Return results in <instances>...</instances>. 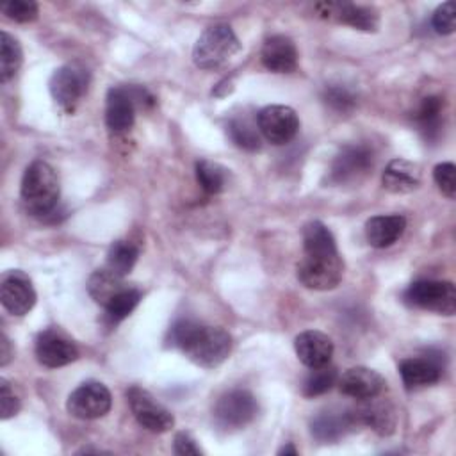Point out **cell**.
Segmentation results:
<instances>
[{"label": "cell", "instance_id": "cell-1", "mask_svg": "<svg viewBox=\"0 0 456 456\" xmlns=\"http://www.w3.org/2000/svg\"><path fill=\"white\" fill-rule=\"evenodd\" d=\"M169 340L180 347L185 356L203 367L214 369L221 365L232 351V337L223 328L205 326L192 319H180L169 330Z\"/></svg>", "mask_w": 456, "mask_h": 456}, {"label": "cell", "instance_id": "cell-2", "mask_svg": "<svg viewBox=\"0 0 456 456\" xmlns=\"http://www.w3.org/2000/svg\"><path fill=\"white\" fill-rule=\"evenodd\" d=\"M20 194L25 208L32 216L39 219L52 216L59 205L61 194L55 169L48 162L34 160L23 173Z\"/></svg>", "mask_w": 456, "mask_h": 456}, {"label": "cell", "instance_id": "cell-3", "mask_svg": "<svg viewBox=\"0 0 456 456\" xmlns=\"http://www.w3.org/2000/svg\"><path fill=\"white\" fill-rule=\"evenodd\" d=\"M297 280L312 290L335 289L344 274V262L337 248L303 249V256L296 267Z\"/></svg>", "mask_w": 456, "mask_h": 456}, {"label": "cell", "instance_id": "cell-4", "mask_svg": "<svg viewBox=\"0 0 456 456\" xmlns=\"http://www.w3.org/2000/svg\"><path fill=\"white\" fill-rule=\"evenodd\" d=\"M240 50L239 37L233 28L224 23L207 27L196 39L192 61L201 69H217L226 64Z\"/></svg>", "mask_w": 456, "mask_h": 456}, {"label": "cell", "instance_id": "cell-5", "mask_svg": "<svg viewBox=\"0 0 456 456\" xmlns=\"http://www.w3.org/2000/svg\"><path fill=\"white\" fill-rule=\"evenodd\" d=\"M404 303L429 310L440 315H452L456 312V289L451 281L419 280L404 290Z\"/></svg>", "mask_w": 456, "mask_h": 456}, {"label": "cell", "instance_id": "cell-6", "mask_svg": "<svg viewBox=\"0 0 456 456\" xmlns=\"http://www.w3.org/2000/svg\"><path fill=\"white\" fill-rule=\"evenodd\" d=\"M112 406V395L109 388L94 379L80 383L66 401V410L82 420L100 419L109 413Z\"/></svg>", "mask_w": 456, "mask_h": 456}, {"label": "cell", "instance_id": "cell-7", "mask_svg": "<svg viewBox=\"0 0 456 456\" xmlns=\"http://www.w3.org/2000/svg\"><path fill=\"white\" fill-rule=\"evenodd\" d=\"M258 411V403L249 390L235 388L219 397L214 408L217 426L224 429H237L249 424Z\"/></svg>", "mask_w": 456, "mask_h": 456}, {"label": "cell", "instance_id": "cell-8", "mask_svg": "<svg viewBox=\"0 0 456 456\" xmlns=\"http://www.w3.org/2000/svg\"><path fill=\"white\" fill-rule=\"evenodd\" d=\"M126 401L135 420L144 429L151 433H166L173 428V413L166 406H162L148 390L134 385L126 390Z\"/></svg>", "mask_w": 456, "mask_h": 456}, {"label": "cell", "instance_id": "cell-9", "mask_svg": "<svg viewBox=\"0 0 456 456\" xmlns=\"http://www.w3.org/2000/svg\"><path fill=\"white\" fill-rule=\"evenodd\" d=\"M89 84L87 69L78 64H64L57 68L48 82L52 98L64 109L73 110L80 98L86 94Z\"/></svg>", "mask_w": 456, "mask_h": 456}, {"label": "cell", "instance_id": "cell-10", "mask_svg": "<svg viewBox=\"0 0 456 456\" xmlns=\"http://www.w3.org/2000/svg\"><path fill=\"white\" fill-rule=\"evenodd\" d=\"M374 164L372 150L365 144H347L333 159L330 167V182L333 183H353L362 180Z\"/></svg>", "mask_w": 456, "mask_h": 456}, {"label": "cell", "instance_id": "cell-11", "mask_svg": "<svg viewBox=\"0 0 456 456\" xmlns=\"http://www.w3.org/2000/svg\"><path fill=\"white\" fill-rule=\"evenodd\" d=\"M260 134L271 144H287L299 130V118L294 109L287 105H267L256 116Z\"/></svg>", "mask_w": 456, "mask_h": 456}, {"label": "cell", "instance_id": "cell-12", "mask_svg": "<svg viewBox=\"0 0 456 456\" xmlns=\"http://www.w3.org/2000/svg\"><path fill=\"white\" fill-rule=\"evenodd\" d=\"M315 11L324 20L344 23L358 30L376 32L379 27V16L372 7L347 2H321L315 5Z\"/></svg>", "mask_w": 456, "mask_h": 456}, {"label": "cell", "instance_id": "cell-13", "mask_svg": "<svg viewBox=\"0 0 456 456\" xmlns=\"http://www.w3.org/2000/svg\"><path fill=\"white\" fill-rule=\"evenodd\" d=\"M0 299L9 314L18 317L28 314L36 305V290L30 278L20 269L5 273L0 285Z\"/></svg>", "mask_w": 456, "mask_h": 456}, {"label": "cell", "instance_id": "cell-14", "mask_svg": "<svg viewBox=\"0 0 456 456\" xmlns=\"http://www.w3.org/2000/svg\"><path fill=\"white\" fill-rule=\"evenodd\" d=\"M442 354L431 353L422 356H410L399 363V374L408 390L435 385L442 378Z\"/></svg>", "mask_w": 456, "mask_h": 456}, {"label": "cell", "instance_id": "cell-15", "mask_svg": "<svg viewBox=\"0 0 456 456\" xmlns=\"http://www.w3.org/2000/svg\"><path fill=\"white\" fill-rule=\"evenodd\" d=\"M77 356V346L55 330H45L36 338V358L45 367L57 369L75 362Z\"/></svg>", "mask_w": 456, "mask_h": 456}, {"label": "cell", "instance_id": "cell-16", "mask_svg": "<svg viewBox=\"0 0 456 456\" xmlns=\"http://www.w3.org/2000/svg\"><path fill=\"white\" fill-rule=\"evenodd\" d=\"M338 390L340 394L363 401L374 395H381V392L385 390V378L369 367H351L347 369L338 379H337Z\"/></svg>", "mask_w": 456, "mask_h": 456}, {"label": "cell", "instance_id": "cell-17", "mask_svg": "<svg viewBox=\"0 0 456 456\" xmlns=\"http://www.w3.org/2000/svg\"><path fill=\"white\" fill-rule=\"evenodd\" d=\"M294 349L303 365L315 369L330 363L333 356V340L319 330H306L296 337Z\"/></svg>", "mask_w": 456, "mask_h": 456}, {"label": "cell", "instance_id": "cell-18", "mask_svg": "<svg viewBox=\"0 0 456 456\" xmlns=\"http://www.w3.org/2000/svg\"><path fill=\"white\" fill-rule=\"evenodd\" d=\"M354 419L358 422V426H369L372 428L378 435H392L397 424V417H395V410L394 406L381 399L379 395L363 399L362 404L358 408L353 410Z\"/></svg>", "mask_w": 456, "mask_h": 456}, {"label": "cell", "instance_id": "cell-19", "mask_svg": "<svg viewBox=\"0 0 456 456\" xmlns=\"http://www.w3.org/2000/svg\"><path fill=\"white\" fill-rule=\"evenodd\" d=\"M105 121L112 132H125L134 125L135 100L130 87H110L105 98Z\"/></svg>", "mask_w": 456, "mask_h": 456}, {"label": "cell", "instance_id": "cell-20", "mask_svg": "<svg viewBox=\"0 0 456 456\" xmlns=\"http://www.w3.org/2000/svg\"><path fill=\"white\" fill-rule=\"evenodd\" d=\"M358 426L353 410H326L310 422V431L319 442H335Z\"/></svg>", "mask_w": 456, "mask_h": 456}, {"label": "cell", "instance_id": "cell-21", "mask_svg": "<svg viewBox=\"0 0 456 456\" xmlns=\"http://www.w3.org/2000/svg\"><path fill=\"white\" fill-rule=\"evenodd\" d=\"M262 64L273 73H290L297 66V50L290 37L271 36L260 52Z\"/></svg>", "mask_w": 456, "mask_h": 456}, {"label": "cell", "instance_id": "cell-22", "mask_svg": "<svg viewBox=\"0 0 456 456\" xmlns=\"http://www.w3.org/2000/svg\"><path fill=\"white\" fill-rule=\"evenodd\" d=\"M381 183L394 194L413 192L420 185V167L406 159H394L383 171Z\"/></svg>", "mask_w": 456, "mask_h": 456}, {"label": "cell", "instance_id": "cell-23", "mask_svg": "<svg viewBox=\"0 0 456 456\" xmlns=\"http://www.w3.org/2000/svg\"><path fill=\"white\" fill-rule=\"evenodd\" d=\"M406 219L401 214L374 216L365 223V237L374 248L392 246L404 232Z\"/></svg>", "mask_w": 456, "mask_h": 456}, {"label": "cell", "instance_id": "cell-24", "mask_svg": "<svg viewBox=\"0 0 456 456\" xmlns=\"http://www.w3.org/2000/svg\"><path fill=\"white\" fill-rule=\"evenodd\" d=\"M123 289H126L123 276L116 274L114 271H110L109 267H100L96 269L89 280H87V292L89 296L102 305L103 308L110 303L112 297H116Z\"/></svg>", "mask_w": 456, "mask_h": 456}, {"label": "cell", "instance_id": "cell-25", "mask_svg": "<svg viewBox=\"0 0 456 456\" xmlns=\"http://www.w3.org/2000/svg\"><path fill=\"white\" fill-rule=\"evenodd\" d=\"M139 256V249L134 242L130 240H116L110 244L109 251H107V262L105 267H109L110 271H114L119 276H126Z\"/></svg>", "mask_w": 456, "mask_h": 456}, {"label": "cell", "instance_id": "cell-26", "mask_svg": "<svg viewBox=\"0 0 456 456\" xmlns=\"http://www.w3.org/2000/svg\"><path fill=\"white\" fill-rule=\"evenodd\" d=\"M21 61H23V52L18 39L4 30L0 34V80L2 82L11 80L20 69Z\"/></svg>", "mask_w": 456, "mask_h": 456}, {"label": "cell", "instance_id": "cell-27", "mask_svg": "<svg viewBox=\"0 0 456 456\" xmlns=\"http://www.w3.org/2000/svg\"><path fill=\"white\" fill-rule=\"evenodd\" d=\"M258 125L253 123L249 118H233L228 123V135L230 139L246 151H255L260 148V130Z\"/></svg>", "mask_w": 456, "mask_h": 456}, {"label": "cell", "instance_id": "cell-28", "mask_svg": "<svg viewBox=\"0 0 456 456\" xmlns=\"http://www.w3.org/2000/svg\"><path fill=\"white\" fill-rule=\"evenodd\" d=\"M141 301V290L126 287L123 289L116 297L110 299V303L105 306V321L114 326L119 321H123L125 317H128L134 308L139 305Z\"/></svg>", "mask_w": 456, "mask_h": 456}, {"label": "cell", "instance_id": "cell-29", "mask_svg": "<svg viewBox=\"0 0 456 456\" xmlns=\"http://www.w3.org/2000/svg\"><path fill=\"white\" fill-rule=\"evenodd\" d=\"M338 374L337 369L331 367L330 363L322 365V367H315L308 372V376L303 381L301 392L305 397H315V395H322L328 390L333 388V385H337Z\"/></svg>", "mask_w": 456, "mask_h": 456}, {"label": "cell", "instance_id": "cell-30", "mask_svg": "<svg viewBox=\"0 0 456 456\" xmlns=\"http://www.w3.org/2000/svg\"><path fill=\"white\" fill-rule=\"evenodd\" d=\"M196 180L205 192L217 194L226 185V169L210 160H198L196 162Z\"/></svg>", "mask_w": 456, "mask_h": 456}, {"label": "cell", "instance_id": "cell-31", "mask_svg": "<svg viewBox=\"0 0 456 456\" xmlns=\"http://www.w3.org/2000/svg\"><path fill=\"white\" fill-rule=\"evenodd\" d=\"M440 114H442V100L438 96H428L419 105L413 119L419 123L420 130L426 137H433L440 126Z\"/></svg>", "mask_w": 456, "mask_h": 456}, {"label": "cell", "instance_id": "cell-32", "mask_svg": "<svg viewBox=\"0 0 456 456\" xmlns=\"http://www.w3.org/2000/svg\"><path fill=\"white\" fill-rule=\"evenodd\" d=\"M2 12L18 23H28L37 18L39 7L32 0H11L2 5Z\"/></svg>", "mask_w": 456, "mask_h": 456}, {"label": "cell", "instance_id": "cell-33", "mask_svg": "<svg viewBox=\"0 0 456 456\" xmlns=\"http://www.w3.org/2000/svg\"><path fill=\"white\" fill-rule=\"evenodd\" d=\"M324 103L337 112H349L356 105L354 94L344 86H330L324 89Z\"/></svg>", "mask_w": 456, "mask_h": 456}, {"label": "cell", "instance_id": "cell-34", "mask_svg": "<svg viewBox=\"0 0 456 456\" xmlns=\"http://www.w3.org/2000/svg\"><path fill=\"white\" fill-rule=\"evenodd\" d=\"M433 28L436 34L447 36L452 34L456 28V9H454V2H445L440 7H436V11L433 12Z\"/></svg>", "mask_w": 456, "mask_h": 456}, {"label": "cell", "instance_id": "cell-35", "mask_svg": "<svg viewBox=\"0 0 456 456\" xmlns=\"http://www.w3.org/2000/svg\"><path fill=\"white\" fill-rule=\"evenodd\" d=\"M454 173L456 167L452 162H442L436 164L433 169V178L438 185V189L442 191V194H445L449 200H452L456 196V180H454Z\"/></svg>", "mask_w": 456, "mask_h": 456}, {"label": "cell", "instance_id": "cell-36", "mask_svg": "<svg viewBox=\"0 0 456 456\" xmlns=\"http://www.w3.org/2000/svg\"><path fill=\"white\" fill-rule=\"evenodd\" d=\"M20 399L14 394L12 387L9 385L7 379H0V417L4 420L14 417L20 411Z\"/></svg>", "mask_w": 456, "mask_h": 456}, {"label": "cell", "instance_id": "cell-37", "mask_svg": "<svg viewBox=\"0 0 456 456\" xmlns=\"http://www.w3.org/2000/svg\"><path fill=\"white\" fill-rule=\"evenodd\" d=\"M173 451L180 456H200L201 454V449L196 445V440L185 431L176 433Z\"/></svg>", "mask_w": 456, "mask_h": 456}, {"label": "cell", "instance_id": "cell-38", "mask_svg": "<svg viewBox=\"0 0 456 456\" xmlns=\"http://www.w3.org/2000/svg\"><path fill=\"white\" fill-rule=\"evenodd\" d=\"M12 353H11V342L9 338L2 333L0 335V365H7L11 360Z\"/></svg>", "mask_w": 456, "mask_h": 456}, {"label": "cell", "instance_id": "cell-39", "mask_svg": "<svg viewBox=\"0 0 456 456\" xmlns=\"http://www.w3.org/2000/svg\"><path fill=\"white\" fill-rule=\"evenodd\" d=\"M278 454H292V456H296V454H297V449H296L292 444H287V445H283V447L278 451Z\"/></svg>", "mask_w": 456, "mask_h": 456}]
</instances>
